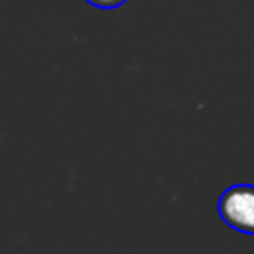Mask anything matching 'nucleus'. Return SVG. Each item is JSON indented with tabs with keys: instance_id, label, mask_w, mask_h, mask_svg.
I'll use <instances>...</instances> for the list:
<instances>
[{
	"instance_id": "obj_2",
	"label": "nucleus",
	"mask_w": 254,
	"mask_h": 254,
	"mask_svg": "<svg viewBox=\"0 0 254 254\" xmlns=\"http://www.w3.org/2000/svg\"><path fill=\"white\" fill-rule=\"evenodd\" d=\"M91 6H97V8H105V10H109V8H117V6H121L125 0H87Z\"/></svg>"
},
{
	"instance_id": "obj_1",
	"label": "nucleus",
	"mask_w": 254,
	"mask_h": 254,
	"mask_svg": "<svg viewBox=\"0 0 254 254\" xmlns=\"http://www.w3.org/2000/svg\"><path fill=\"white\" fill-rule=\"evenodd\" d=\"M216 210L228 228L254 236V185L240 183L224 189Z\"/></svg>"
}]
</instances>
